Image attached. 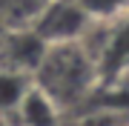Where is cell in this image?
<instances>
[{
	"instance_id": "3",
	"label": "cell",
	"mask_w": 129,
	"mask_h": 126,
	"mask_svg": "<svg viewBox=\"0 0 129 126\" xmlns=\"http://www.w3.org/2000/svg\"><path fill=\"white\" fill-rule=\"evenodd\" d=\"M17 115L23 126H57V106L37 86H29V92L23 95V100L17 106Z\"/></svg>"
},
{
	"instance_id": "2",
	"label": "cell",
	"mask_w": 129,
	"mask_h": 126,
	"mask_svg": "<svg viewBox=\"0 0 129 126\" xmlns=\"http://www.w3.org/2000/svg\"><path fill=\"white\" fill-rule=\"evenodd\" d=\"M80 26H83V9L69 3H55L43 14L37 37L52 40V43H72V37L80 32Z\"/></svg>"
},
{
	"instance_id": "1",
	"label": "cell",
	"mask_w": 129,
	"mask_h": 126,
	"mask_svg": "<svg viewBox=\"0 0 129 126\" xmlns=\"http://www.w3.org/2000/svg\"><path fill=\"white\" fill-rule=\"evenodd\" d=\"M95 80V66L89 55L75 43H55L52 49L43 52L40 63H37V89L46 92L52 103L60 106H72L83 95L89 92Z\"/></svg>"
},
{
	"instance_id": "4",
	"label": "cell",
	"mask_w": 129,
	"mask_h": 126,
	"mask_svg": "<svg viewBox=\"0 0 129 126\" xmlns=\"http://www.w3.org/2000/svg\"><path fill=\"white\" fill-rule=\"evenodd\" d=\"M29 92V83L23 80L20 72H0V112H9L14 109L17 112L20 100H23V95Z\"/></svg>"
},
{
	"instance_id": "5",
	"label": "cell",
	"mask_w": 129,
	"mask_h": 126,
	"mask_svg": "<svg viewBox=\"0 0 129 126\" xmlns=\"http://www.w3.org/2000/svg\"><path fill=\"white\" fill-rule=\"evenodd\" d=\"M103 66H106V72H120L123 66H129V23L120 26L115 32V37L109 40L106 55H103Z\"/></svg>"
},
{
	"instance_id": "6",
	"label": "cell",
	"mask_w": 129,
	"mask_h": 126,
	"mask_svg": "<svg viewBox=\"0 0 129 126\" xmlns=\"http://www.w3.org/2000/svg\"><path fill=\"white\" fill-rule=\"evenodd\" d=\"M120 6H123V0H80V9L92 14H112Z\"/></svg>"
}]
</instances>
